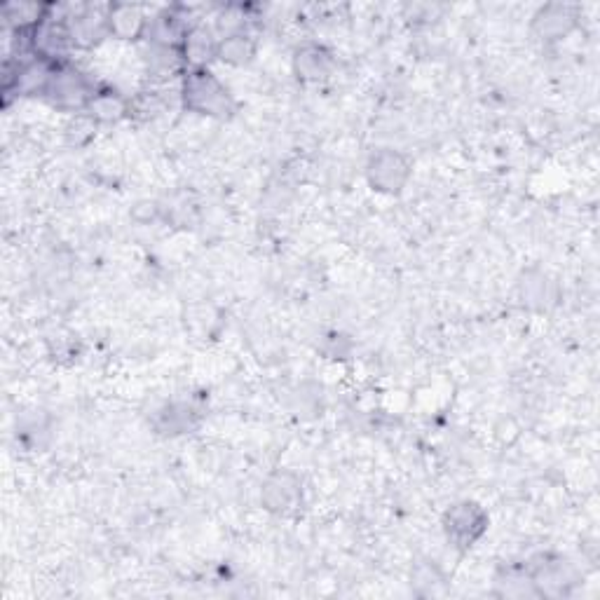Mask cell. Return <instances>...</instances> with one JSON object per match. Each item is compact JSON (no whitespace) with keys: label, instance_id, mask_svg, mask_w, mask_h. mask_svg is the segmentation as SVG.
<instances>
[{"label":"cell","instance_id":"7a4b0ae2","mask_svg":"<svg viewBox=\"0 0 600 600\" xmlns=\"http://www.w3.org/2000/svg\"><path fill=\"white\" fill-rule=\"evenodd\" d=\"M47 92L54 94V101H59L61 106H80L87 97H90V94H87V83L83 80V75L75 73L73 68L54 71Z\"/></svg>","mask_w":600,"mask_h":600},{"label":"cell","instance_id":"6da1fadb","mask_svg":"<svg viewBox=\"0 0 600 600\" xmlns=\"http://www.w3.org/2000/svg\"><path fill=\"white\" fill-rule=\"evenodd\" d=\"M186 101H190V106L202 113H225L230 106L228 92L218 85L214 75L204 71L190 75L186 83Z\"/></svg>","mask_w":600,"mask_h":600}]
</instances>
